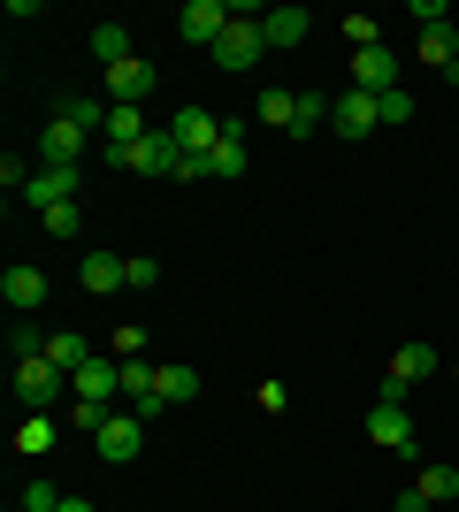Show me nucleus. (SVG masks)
<instances>
[{
	"label": "nucleus",
	"mask_w": 459,
	"mask_h": 512,
	"mask_svg": "<svg viewBox=\"0 0 459 512\" xmlns=\"http://www.w3.org/2000/svg\"><path fill=\"white\" fill-rule=\"evenodd\" d=\"M261 123L268 130H291V123H299V92H291V85H268L261 92Z\"/></svg>",
	"instance_id": "23"
},
{
	"label": "nucleus",
	"mask_w": 459,
	"mask_h": 512,
	"mask_svg": "<svg viewBox=\"0 0 459 512\" xmlns=\"http://www.w3.org/2000/svg\"><path fill=\"white\" fill-rule=\"evenodd\" d=\"M429 375H437V352H429V344H398V352H391V383L398 390L429 383Z\"/></svg>",
	"instance_id": "15"
},
{
	"label": "nucleus",
	"mask_w": 459,
	"mask_h": 512,
	"mask_svg": "<svg viewBox=\"0 0 459 512\" xmlns=\"http://www.w3.org/2000/svg\"><path fill=\"white\" fill-rule=\"evenodd\" d=\"M169 138H176V153H199V161H207V153L222 146V115H207V107H176Z\"/></svg>",
	"instance_id": "5"
},
{
	"label": "nucleus",
	"mask_w": 459,
	"mask_h": 512,
	"mask_svg": "<svg viewBox=\"0 0 459 512\" xmlns=\"http://www.w3.org/2000/svg\"><path fill=\"white\" fill-rule=\"evenodd\" d=\"M261 54H268V31H261V16H238V23H230V31L215 39V62H222V69H253Z\"/></svg>",
	"instance_id": "6"
},
{
	"label": "nucleus",
	"mask_w": 459,
	"mask_h": 512,
	"mask_svg": "<svg viewBox=\"0 0 459 512\" xmlns=\"http://www.w3.org/2000/svg\"><path fill=\"white\" fill-rule=\"evenodd\" d=\"M108 161H115V169H138V176H169V169H176V138H169V123L153 130V138H138V146H108Z\"/></svg>",
	"instance_id": "3"
},
{
	"label": "nucleus",
	"mask_w": 459,
	"mask_h": 512,
	"mask_svg": "<svg viewBox=\"0 0 459 512\" xmlns=\"http://www.w3.org/2000/svg\"><path fill=\"white\" fill-rule=\"evenodd\" d=\"M391 512H429V497H421V490H398V505Z\"/></svg>",
	"instance_id": "36"
},
{
	"label": "nucleus",
	"mask_w": 459,
	"mask_h": 512,
	"mask_svg": "<svg viewBox=\"0 0 459 512\" xmlns=\"http://www.w3.org/2000/svg\"><path fill=\"white\" fill-rule=\"evenodd\" d=\"M85 146H92V130L46 115V130H39V169H77V153H85Z\"/></svg>",
	"instance_id": "7"
},
{
	"label": "nucleus",
	"mask_w": 459,
	"mask_h": 512,
	"mask_svg": "<svg viewBox=\"0 0 459 512\" xmlns=\"http://www.w3.org/2000/svg\"><path fill=\"white\" fill-rule=\"evenodd\" d=\"M138 138H153L146 115L138 107H108V146H138Z\"/></svg>",
	"instance_id": "24"
},
{
	"label": "nucleus",
	"mask_w": 459,
	"mask_h": 512,
	"mask_svg": "<svg viewBox=\"0 0 459 512\" xmlns=\"http://www.w3.org/2000/svg\"><path fill=\"white\" fill-rule=\"evenodd\" d=\"M414 490L429 497V505H452V497H459V467H444V459H429V467L414 474Z\"/></svg>",
	"instance_id": "22"
},
{
	"label": "nucleus",
	"mask_w": 459,
	"mask_h": 512,
	"mask_svg": "<svg viewBox=\"0 0 459 512\" xmlns=\"http://www.w3.org/2000/svg\"><path fill=\"white\" fill-rule=\"evenodd\" d=\"M230 0H184V16H176V39L184 46H207V54H215V39L222 31H230Z\"/></svg>",
	"instance_id": "2"
},
{
	"label": "nucleus",
	"mask_w": 459,
	"mask_h": 512,
	"mask_svg": "<svg viewBox=\"0 0 459 512\" xmlns=\"http://www.w3.org/2000/svg\"><path fill=\"white\" fill-rule=\"evenodd\" d=\"M253 398H261V413H284V406H291V390H284V383H261Z\"/></svg>",
	"instance_id": "35"
},
{
	"label": "nucleus",
	"mask_w": 459,
	"mask_h": 512,
	"mask_svg": "<svg viewBox=\"0 0 459 512\" xmlns=\"http://www.w3.org/2000/svg\"><path fill=\"white\" fill-rule=\"evenodd\" d=\"M368 444L398 451V459H414V421H406V406H391V398H375V413H368Z\"/></svg>",
	"instance_id": "9"
},
{
	"label": "nucleus",
	"mask_w": 459,
	"mask_h": 512,
	"mask_svg": "<svg viewBox=\"0 0 459 512\" xmlns=\"http://www.w3.org/2000/svg\"><path fill=\"white\" fill-rule=\"evenodd\" d=\"M0 299L16 306V314H31V306H46V276H39V268H23V260H16V268L0 276Z\"/></svg>",
	"instance_id": "14"
},
{
	"label": "nucleus",
	"mask_w": 459,
	"mask_h": 512,
	"mask_svg": "<svg viewBox=\"0 0 459 512\" xmlns=\"http://www.w3.org/2000/svg\"><path fill=\"white\" fill-rule=\"evenodd\" d=\"M54 115H62V123H77V130H108V100H92V92H62V100H54Z\"/></svg>",
	"instance_id": "20"
},
{
	"label": "nucleus",
	"mask_w": 459,
	"mask_h": 512,
	"mask_svg": "<svg viewBox=\"0 0 459 512\" xmlns=\"http://www.w3.org/2000/svg\"><path fill=\"white\" fill-rule=\"evenodd\" d=\"M161 398H169V406H192L199 398V367H161Z\"/></svg>",
	"instance_id": "26"
},
{
	"label": "nucleus",
	"mask_w": 459,
	"mask_h": 512,
	"mask_svg": "<svg viewBox=\"0 0 459 512\" xmlns=\"http://www.w3.org/2000/svg\"><path fill=\"white\" fill-rule=\"evenodd\" d=\"M421 62L429 69H459V23H429V31H421Z\"/></svg>",
	"instance_id": "21"
},
{
	"label": "nucleus",
	"mask_w": 459,
	"mask_h": 512,
	"mask_svg": "<svg viewBox=\"0 0 459 512\" xmlns=\"http://www.w3.org/2000/svg\"><path fill=\"white\" fill-rule=\"evenodd\" d=\"M153 283H161V260L138 253V260H131V291H153Z\"/></svg>",
	"instance_id": "33"
},
{
	"label": "nucleus",
	"mask_w": 459,
	"mask_h": 512,
	"mask_svg": "<svg viewBox=\"0 0 459 512\" xmlns=\"http://www.w3.org/2000/svg\"><path fill=\"white\" fill-rule=\"evenodd\" d=\"M23 199H31V207H69V199H77V169H31Z\"/></svg>",
	"instance_id": "13"
},
{
	"label": "nucleus",
	"mask_w": 459,
	"mask_h": 512,
	"mask_svg": "<svg viewBox=\"0 0 459 512\" xmlns=\"http://www.w3.org/2000/svg\"><path fill=\"white\" fill-rule=\"evenodd\" d=\"M108 413H115V406H92V398H69L62 428H69V436H100V428H108Z\"/></svg>",
	"instance_id": "25"
},
{
	"label": "nucleus",
	"mask_w": 459,
	"mask_h": 512,
	"mask_svg": "<svg viewBox=\"0 0 459 512\" xmlns=\"http://www.w3.org/2000/svg\"><path fill=\"white\" fill-rule=\"evenodd\" d=\"M77 214H85L77 199H69V207H46V237H77Z\"/></svg>",
	"instance_id": "32"
},
{
	"label": "nucleus",
	"mask_w": 459,
	"mask_h": 512,
	"mask_svg": "<svg viewBox=\"0 0 459 512\" xmlns=\"http://www.w3.org/2000/svg\"><path fill=\"white\" fill-rule=\"evenodd\" d=\"M69 390H77V398H92V406H115V398H123V360H108V352H100L92 367H77V375H69Z\"/></svg>",
	"instance_id": "11"
},
{
	"label": "nucleus",
	"mask_w": 459,
	"mask_h": 512,
	"mask_svg": "<svg viewBox=\"0 0 459 512\" xmlns=\"http://www.w3.org/2000/svg\"><path fill=\"white\" fill-rule=\"evenodd\" d=\"M108 360H146V329H138V321L108 329Z\"/></svg>",
	"instance_id": "27"
},
{
	"label": "nucleus",
	"mask_w": 459,
	"mask_h": 512,
	"mask_svg": "<svg viewBox=\"0 0 459 512\" xmlns=\"http://www.w3.org/2000/svg\"><path fill=\"white\" fill-rule=\"evenodd\" d=\"M329 130H337V138H375V130H383L375 92H337V100H329Z\"/></svg>",
	"instance_id": "4"
},
{
	"label": "nucleus",
	"mask_w": 459,
	"mask_h": 512,
	"mask_svg": "<svg viewBox=\"0 0 459 512\" xmlns=\"http://www.w3.org/2000/svg\"><path fill=\"white\" fill-rule=\"evenodd\" d=\"M138 46H131V23H92V62L115 69V62H131Z\"/></svg>",
	"instance_id": "17"
},
{
	"label": "nucleus",
	"mask_w": 459,
	"mask_h": 512,
	"mask_svg": "<svg viewBox=\"0 0 459 512\" xmlns=\"http://www.w3.org/2000/svg\"><path fill=\"white\" fill-rule=\"evenodd\" d=\"M261 31H268V46H306L314 16H306V8H268V16H261Z\"/></svg>",
	"instance_id": "18"
},
{
	"label": "nucleus",
	"mask_w": 459,
	"mask_h": 512,
	"mask_svg": "<svg viewBox=\"0 0 459 512\" xmlns=\"http://www.w3.org/2000/svg\"><path fill=\"white\" fill-rule=\"evenodd\" d=\"M169 176H176V184H199V176H207V161H199V153H176Z\"/></svg>",
	"instance_id": "34"
},
{
	"label": "nucleus",
	"mask_w": 459,
	"mask_h": 512,
	"mask_svg": "<svg viewBox=\"0 0 459 512\" xmlns=\"http://www.w3.org/2000/svg\"><path fill=\"white\" fill-rule=\"evenodd\" d=\"M54 512H100V505H92V497H62Z\"/></svg>",
	"instance_id": "37"
},
{
	"label": "nucleus",
	"mask_w": 459,
	"mask_h": 512,
	"mask_svg": "<svg viewBox=\"0 0 459 512\" xmlns=\"http://www.w3.org/2000/svg\"><path fill=\"white\" fill-rule=\"evenodd\" d=\"M16 505H23V512H54V505H62V490H54V482L39 474V482H23V497H16Z\"/></svg>",
	"instance_id": "29"
},
{
	"label": "nucleus",
	"mask_w": 459,
	"mask_h": 512,
	"mask_svg": "<svg viewBox=\"0 0 459 512\" xmlns=\"http://www.w3.org/2000/svg\"><path fill=\"white\" fill-rule=\"evenodd\" d=\"M375 107H383V123H414V92H406V85H398V92H383Z\"/></svg>",
	"instance_id": "31"
},
{
	"label": "nucleus",
	"mask_w": 459,
	"mask_h": 512,
	"mask_svg": "<svg viewBox=\"0 0 459 512\" xmlns=\"http://www.w3.org/2000/svg\"><path fill=\"white\" fill-rule=\"evenodd\" d=\"M138 436H146V421L123 406V413H108V428H100V436H92V451H100L108 467H123V459H138Z\"/></svg>",
	"instance_id": "10"
},
{
	"label": "nucleus",
	"mask_w": 459,
	"mask_h": 512,
	"mask_svg": "<svg viewBox=\"0 0 459 512\" xmlns=\"http://www.w3.org/2000/svg\"><path fill=\"white\" fill-rule=\"evenodd\" d=\"M16 398H23V413H54L77 390H69V375L54 360H16Z\"/></svg>",
	"instance_id": "1"
},
{
	"label": "nucleus",
	"mask_w": 459,
	"mask_h": 512,
	"mask_svg": "<svg viewBox=\"0 0 459 512\" xmlns=\"http://www.w3.org/2000/svg\"><path fill=\"white\" fill-rule=\"evenodd\" d=\"M46 360L62 367V375H77V367H92L100 352H92V344L77 337V329H46Z\"/></svg>",
	"instance_id": "16"
},
{
	"label": "nucleus",
	"mask_w": 459,
	"mask_h": 512,
	"mask_svg": "<svg viewBox=\"0 0 459 512\" xmlns=\"http://www.w3.org/2000/svg\"><path fill=\"white\" fill-rule=\"evenodd\" d=\"M54 436H62V428H54V413H23V421H16V451H23V459H46V451H54Z\"/></svg>",
	"instance_id": "19"
},
{
	"label": "nucleus",
	"mask_w": 459,
	"mask_h": 512,
	"mask_svg": "<svg viewBox=\"0 0 459 512\" xmlns=\"http://www.w3.org/2000/svg\"><path fill=\"white\" fill-rule=\"evenodd\" d=\"M322 123H329L322 92H299V123H291V138H322Z\"/></svg>",
	"instance_id": "28"
},
{
	"label": "nucleus",
	"mask_w": 459,
	"mask_h": 512,
	"mask_svg": "<svg viewBox=\"0 0 459 512\" xmlns=\"http://www.w3.org/2000/svg\"><path fill=\"white\" fill-rule=\"evenodd\" d=\"M153 85H161V77H153V62H146V54H131V62H115L108 77H100V92H108V107H138V100H146Z\"/></svg>",
	"instance_id": "8"
},
{
	"label": "nucleus",
	"mask_w": 459,
	"mask_h": 512,
	"mask_svg": "<svg viewBox=\"0 0 459 512\" xmlns=\"http://www.w3.org/2000/svg\"><path fill=\"white\" fill-rule=\"evenodd\" d=\"M16 512H23V505H16Z\"/></svg>",
	"instance_id": "38"
},
{
	"label": "nucleus",
	"mask_w": 459,
	"mask_h": 512,
	"mask_svg": "<svg viewBox=\"0 0 459 512\" xmlns=\"http://www.w3.org/2000/svg\"><path fill=\"white\" fill-rule=\"evenodd\" d=\"M345 46L360 54V46H383V23L375 16H345Z\"/></svg>",
	"instance_id": "30"
},
{
	"label": "nucleus",
	"mask_w": 459,
	"mask_h": 512,
	"mask_svg": "<svg viewBox=\"0 0 459 512\" xmlns=\"http://www.w3.org/2000/svg\"><path fill=\"white\" fill-rule=\"evenodd\" d=\"M77 283H85L92 299H108V291H131V260H115V253H85V260H77Z\"/></svg>",
	"instance_id": "12"
}]
</instances>
